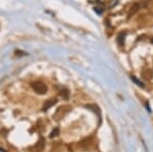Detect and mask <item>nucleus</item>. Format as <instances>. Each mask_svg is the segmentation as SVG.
Masks as SVG:
<instances>
[{"mask_svg": "<svg viewBox=\"0 0 153 152\" xmlns=\"http://www.w3.org/2000/svg\"><path fill=\"white\" fill-rule=\"evenodd\" d=\"M60 95H61V97H62L63 99L68 100V98H70V91H68L66 88H63V89L60 91Z\"/></svg>", "mask_w": 153, "mask_h": 152, "instance_id": "obj_8", "label": "nucleus"}, {"mask_svg": "<svg viewBox=\"0 0 153 152\" xmlns=\"http://www.w3.org/2000/svg\"><path fill=\"white\" fill-rule=\"evenodd\" d=\"M71 110V106H66V105H63V106H60L58 107L57 110L55 111L54 113V119H57V121H60L61 119H63L66 114L68 113Z\"/></svg>", "mask_w": 153, "mask_h": 152, "instance_id": "obj_1", "label": "nucleus"}, {"mask_svg": "<svg viewBox=\"0 0 153 152\" xmlns=\"http://www.w3.org/2000/svg\"><path fill=\"white\" fill-rule=\"evenodd\" d=\"M56 101H57L56 99H50V100H48V101H46L45 103H44L43 108H42L43 109V111H46V110L50 108L51 106H53V105L56 103Z\"/></svg>", "mask_w": 153, "mask_h": 152, "instance_id": "obj_6", "label": "nucleus"}, {"mask_svg": "<svg viewBox=\"0 0 153 152\" xmlns=\"http://www.w3.org/2000/svg\"><path fill=\"white\" fill-rule=\"evenodd\" d=\"M139 8H140V4L139 3H135V4H133L132 6H131V8H130V11H129V16H133L134 13H136L138 10H139Z\"/></svg>", "mask_w": 153, "mask_h": 152, "instance_id": "obj_7", "label": "nucleus"}, {"mask_svg": "<svg viewBox=\"0 0 153 152\" xmlns=\"http://www.w3.org/2000/svg\"><path fill=\"white\" fill-rule=\"evenodd\" d=\"M32 88L36 93L38 94H45L47 92V86L44 84L43 82H40V81H36V82L32 83Z\"/></svg>", "mask_w": 153, "mask_h": 152, "instance_id": "obj_2", "label": "nucleus"}, {"mask_svg": "<svg viewBox=\"0 0 153 152\" xmlns=\"http://www.w3.org/2000/svg\"><path fill=\"white\" fill-rule=\"evenodd\" d=\"M58 134H59V129H58V128L53 129V130H52V132L50 133V138H54V137L58 136Z\"/></svg>", "mask_w": 153, "mask_h": 152, "instance_id": "obj_9", "label": "nucleus"}, {"mask_svg": "<svg viewBox=\"0 0 153 152\" xmlns=\"http://www.w3.org/2000/svg\"><path fill=\"white\" fill-rule=\"evenodd\" d=\"M132 79H133V81H134V82L136 83V84H138V85L140 86V87H144V84H143L142 82H140L139 80H137V79H136L135 77H132Z\"/></svg>", "mask_w": 153, "mask_h": 152, "instance_id": "obj_10", "label": "nucleus"}, {"mask_svg": "<svg viewBox=\"0 0 153 152\" xmlns=\"http://www.w3.org/2000/svg\"><path fill=\"white\" fill-rule=\"evenodd\" d=\"M44 144H45V142H44V139H43V138H41L40 140L37 142V144L35 145V147H34V149L36 150V152H41L42 150H43Z\"/></svg>", "mask_w": 153, "mask_h": 152, "instance_id": "obj_5", "label": "nucleus"}, {"mask_svg": "<svg viewBox=\"0 0 153 152\" xmlns=\"http://www.w3.org/2000/svg\"><path fill=\"white\" fill-rule=\"evenodd\" d=\"M142 79L144 80H147V81H150L153 78V72L151 70H145L142 72Z\"/></svg>", "mask_w": 153, "mask_h": 152, "instance_id": "obj_4", "label": "nucleus"}, {"mask_svg": "<svg viewBox=\"0 0 153 152\" xmlns=\"http://www.w3.org/2000/svg\"><path fill=\"white\" fill-rule=\"evenodd\" d=\"M93 144H94L93 139L89 138V139H85L84 141L81 142V143L79 144V146H80L82 149H84V150H88V149H91V147L93 146Z\"/></svg>", "mask_w": 153, "mask_h": 152, "instance_id": "obj_3", "label": "nucleus"}]
</instances>
